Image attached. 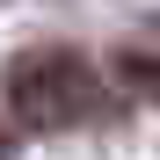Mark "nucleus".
Listing matches in <instances>:
<instances>
[{
    "label": "nucleus",
    "mask_w": 160,
    "mask_h": 160,
    "mask_svg": "<svg viewBox=\"0 0 160 160\" xmlns=\"http://www.w3.org/2000/svg\"><path fill=\"white\" fill-rule=\"evenodd\" d=\"M95 102H102V80L66 44L22 51V58L8 66V109H15L22 131H66L80 117H95Z\"/></svg>",
    "instance_id": "f257e3e1"
}]
</instances>
